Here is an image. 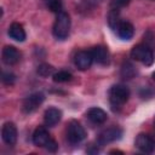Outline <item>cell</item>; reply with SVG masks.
<instances>
[{"instance_id":"obj_14","label":"cell","mask_w":155,"mask_h":155,"mask_svg":"<svg viewBox=\"0 0 155 155\" xmlns=\"http://www.w3.org/2000/svg\"><path fill=\"white\" fill-rule=\"evenodd\" d=\"M62 119V111L58 108L51 107L48 109H46L45 114H44V122L46 126L48 127H53L56 126Z\"/></svg>"},{"instance_id":"obj_15","label":"cell","mask_w":155,"mask_h":155,"mask_svg":"<svg viewBox=\"0 0 155 155\" xmlns=\"http://www.w3.org/2000/svg\"><path fill=\"white\" fill-rule=\"evenodd\" d=\"M116 33H117V35H119L120 39H122V40H130V39H132V36L134 34V28H133V25L130 22L121 21L120 24H119V27L116 28Z\"/></svg>"},{"instance_id":"obj_7","label":"cell","mask_w":155,"mask_h":155,"mask_svg":"<svg viewBox=\"0 0 155 155\" xmlns=\"http://www.w3.org/2000/svg\"><path fill=\"white\" fill-rule=\"evenodd\" d=\"M45 101V94L42 92H34L31 94H29L24 101H23V104H22V109L24 113L29 114V113H33L34 110H36L41 104L42 102Z\"/></svg>"},{"instance_id":"obj_13","label":"cell","mask_w":155,"mask_h":155,"mask_svg":"<svg viewBox=\"0 0 155 155\" xmlns=\"http://www.w3.org/2000/svg\"><path fill=\"white\" fill-rule=\"evenodd\" d=\"M51 140V136L48 133V131L46 130V127L44 126H39L34 133H33V143L36 147H46V144Z\"/></svg>"},{"instance_id":"obj_9","label":"cell","mask_w":155,"mask_h":155,"mask_svg":"<svg viewBox=\"0 0 155 155\" xmlns=\"http://www.w3.org/2000/svg\"><path fill=\"white\" fill-rule=\"evenodd\" d=\"M1 138L5 144L15 145L17 142V128L13 122H5L1 128Z\"/></svg>"},{"instance_id":"obj_22","label":"cell","mask_w":155,"mask_h":155,"mask_svg":"<svg viewBox=\"0 0 155 155\" xmlns=\"http://www.w3.org/2000/svg\"><path fill=\"white\" fill-rule=\"evenodd\" d=\"M1 80H2V82L5 85H8V86L10 85H13L15 81H16V75L13 73H11V71H4Z\"/></svg>"},{"instance_id":"obj_18","label":"cell","mask_w":155,"mask_h":155,"mask_svg":"<svg viewBox=\"0 0 155 155\" xmlns=\"http://www.w3.org/2000/svg\"><path fill=\"white\" fill-rule=\"evenodd\" d=\"M121 19H120V12L117 8H111V11L109 12V16H108V23H109V27L113 29V30H116V28L119 27Z\"/></svg>"},{"instance_id":"obj_16","label":"cell","mask_w":155,"mask_h":155,"mask_svg":"<svg viewBox=\"0 0 155 155\" xmlns=\"http://www.w3.org/2000/svg\"><path fill=\"white\" fill-rule=\"evenodd\" d=\"M8 35H10L11 39H13L16 41H19V42L24 41L25 40V36H27L23 25L19 24V23H17V22H15V23H12L10 25V28H8Z\"/></svg>"},{"instance_id":"obj_27","label":"cell","mask_w":155,"mask_h":155,"mask_svg":"<svg viewBox=\"0 0 155 155\" xmlns=\"http://www.w3.org/2000/svg\"><path fill=\"white\" fill-rule=\"evenodd\" d=\"M154 126H155V119H154Z\"/></svg>"},{"instance_id":"obj_17","label":"cell","mask_w":155,"mask_h":155,"mask_svg":"<svg viewBox=\"0 0 155 155\" xmlns=\"http://www.w3.org/2000/svg\"><path fill=\"white\" fill-rule=\"evenodd\" d=\"M137 74V69L133 65V63H131L130 61H125L121 65L120 69V75L124 80H130L132 78H134V75Z\"/></svg>"},{"instance_id":"obj_12","label":"cell","mask_w":155,"mask_h":155,"mask_svg":"<svg viewBox=\"0 0 155 155\" xmlns=\"http://www.w3.org/2000/svg\"><path fill=\"white\" fill-rule=\"evenodd\" d=\"M86 116L87 119L94 124V125H102L107 121L108 119V115L107 113L102 109V108H98V107H93V108H90L86 113Z\"/></svg>"},{"instance_id":"obj_1","label":"cell","mask_w":155,"mask_h":155,"mask_svg":"<svg viewBox=\"0 0 155 155\" xmlns=\"http://www.w3.org/2000/svg\"><path fill=\"white\" fill-rule=\"evenodd\" d=\"M130 98V90L127 86L117 84L110 87L109 90V102L114 110L121 109L122 105L128 101Z\"/></svg>"},{"instance_id":"obj_11","label":"cell","mask_w":155,"mask_h":155,"mask_svg":"<svg viewBox=\"0 0 155 155\" xmlns=\"http://www.w3.org/2000/svg\"><path fill=\"white\" fill-rule=\"evenodd\" d=\"M91 53L93 57V62L101 65H107L109 63V51L105 46L97 45L91 48Z\"/></svg>"},{"instance_id":"obj_2","label":"cell","mask_w":155,"mask_h":155,"mask_svg":"<svg viewBox=\"0 0 155 155\" xmlns=\"http://www.w3.org/2000/svg\"><path fill=\"white\" fill-rule=\"evenodd\" d=\"M69 31H70V17L67 12L62 11L57 13L52 33L57 40H64L68 38Z\"/></svg>"},{"instance_id":"obj_25","label":"cell","mask_w":155,"mask_h":155,"mask_svg":"<svg viewBox=\"0 0 155 155\" xmlns=\"http://www.w3.org/2000/svg\"><path fill=\"white\" fill-rule=\"evenodd\" d=\"M151 96H153V91H151L150 88L143 87V88L140 90V97H142V98H150Z\"/></svg>"},{"instance_id":"obj_20","label":"cell","mask_w":155,"mask_h":155,"mask_svg":"<svg viewBox=\"0 0 155 155\" xmlns=\"http://www.w3.org/2000/svg\"><path fill=\"white\" fill-rule=\"evenodd\" d=\"M38 73L42 78H48V76H51V75L54 74V69H53L52 65L46 64V63H42V64H40L38 67Z\"/></svg>"},{"instance_id":"obj_24","label":"cell","mask_w":155,"mask_h":155,"mask_svg":"<svg viewBox=\"0 0 155 155\" xmlns=\"http://www.w3.org/2000/svg\"><path fill=\"white\" fill-rule=\"evenodd\" d=\"M45 148H46L48 151L54 153V151L58 149V143H57V142H56L53 138H51V140H50V142L46 144V147H45Z\"/></svg>"},{"instance_id":"obj_23","label":"cell","mask_w":155,"mask_h":155,"mask_svg":"<svg viewBox=\"0 0 155 155\" xmlns=\"http://www.w3.org/2000/svg\"><path fill=\"white\" fill-rule=\"evenodd\" d=\"M131 0H113L111 1V8H117L120 10L121 7H125L130 4Z\"/></svg>"},{"instance_id":"obj_26","label":"cell","mask_w":155,"mask_h":155,"mask_svg":"<svg viewBox=\"0 0 155 155\" xmlns=\"http://www.w3.org/2000/svg\"><path fill=\"white\" fill-rule=\"evenodd\" d=\"M153 79H154V81H155V71L153 73Z\"/></svg>"},{"instance_id":"obj_10","label":"cell","mask_w":155,"mask_h":155,"mask_svg":"<svg viewBox=\"0 0 155 155\" xmlns=\"http://www.w3.org/2000/svg\"><path fill=\"white\" fill-rule=\"evenodd\" d=\"M1 57H2V62L7 65H13L16 63L19 62V58H21V53L15 47V46H11V45H7L2 48V52H1Z\"/></svg>"},{"instance_id":"obj_6","label":"cell","mask_w":155,"mask_h":155,"mask_svg":"<svg viewBox=\"0 0 155 155\" xmlns=\"http://www.w3.org/2000/svg\"><path fill=\"white\" fill-rule=\"evenodd\" d=\"M122 136V130L117 126H113V127H109L104 131H102L97 138V144L99 147H103V145H107L109 143H113L115 140H119Z\"/></svg>"},{"instance_id":"obj_5","label":"cell","mask_w":155,"mask_h":155,"mask_svg":"<svg viewBox=\"0 0 155 155\" xmlns=\"http://www.w3.org/2000/svg\"><path fill=\"white\" fill-rule=\"evenodd\" d=\"M136 148L145 154H151L155 151V136L150 133H139L134 140Z\"/></svg>"},{"instance_id":"obj_21","label":"cell","mask_w":155,"mask_h":155,"mask_svg":"<svg viewBox=\"0 0 155 155\" xmlns=\"http://www.w3.org/2000/svg\"><path fill=\"white\" fill-rule=\"evenodd\" d=\"M48 8L54 12V13H59L62 12V8H63V4H62V0H48Z\"/></svg>"},{"instance_id":"obj_4","label":"cell","mask_w":155,"mask_h":155,"mask_svg":"<svg viewBox=\"0 0 155 155\" xmlns=\"http://www.w3.org/2000/svg\"><path fill=\"white\" fill-rule=\"evenodd\" d=\"M87 133H86V130L84 128V126L73 120L68 124V127H67V139L69 143L71 144H78L80 142H82L85 138H86Z\"/></svg>"},{"instance_id":"obj_19","label":"cell","mask_w":155,"mask_h":155,"mask_svg":"<svg viewBox=\"0 0 155 155\" xmlns=\"http://www.w3.org/2000/svg\"><path fill=\"white\" fill-rule=\"evenodd\" d=\"M52 79L54 82H68L71 80V74L67 70H59V71H56L53 75H52Z\"/></svg>"},{"instance_id":"obj_8","label":"cell","mask_w":155,"mask_h":155,"mask_svg":"<svg viewBox=\"0 0 155 155\" xmlns=\"http://www.w3.org/2000/svg\"><path fill=\"white\" fill-rule=\"evenodd\" d=\"M74 63L79 70H87L93 63V57H92L91 50L90 51H87V50L79 51L74 57Z\"/></svg>"},{"instance_id":"obj_3","label":"cell","mask_w":155,"mask_h":155,"mask_svg":"<svg viewBox=\"0 0 155 155\" xmlns=\"http://www.w3.org/2000/svg\"><path fill=\"white\" fill-rule=\"evenodd\" d=\"M131 57L134 61H138L147 67L151 65L155 61V54H154L153 48H150L148 45H143V44L133 46V48L131 50Z\"/></svg>"}]
</instances>
